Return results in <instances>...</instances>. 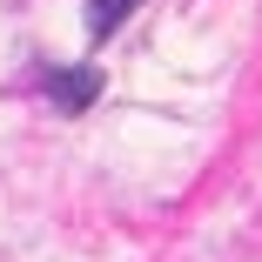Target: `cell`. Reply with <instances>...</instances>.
<instances>
[{
	"label": "cell",
	"instance_id": "7a4b0ae2",
	"mask_svg": "<svg viewBox=\"0 0 262 262\" xmlns=\"http://www.w3.org/2000/svg\"><path fill=\"white\" fill-rule=\"evenodd\" d=\"M135 7H141V0H88V40H108Z\"/></svg>",
	"mask_w": 262,
	"mask_h": 262
},
{
	"label": "cell",
	"instance_id": "6da1fadb",
	"mask_svg": "<svg viewBox=\"0 0 262 262\" xmlns=\"http://www.w3.org/2000/svg\"><path fill=\"white\" fill-rule=\"evenodd\" d=\"M40 88L54 94V108L81 115V108H94V94H101V74H94V68H40Z\"/></svg>",
	"mask_w": 262,
	"mask_h": 262
}]
</instances>
